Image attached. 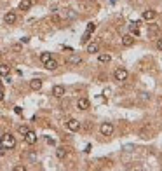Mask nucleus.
I'll return each instance as SVG.
<instances>
[{"instance_id": "nucleus-1", "label": "nucleus", "mask_w": 162, "mask_h": 171, "mask_svg": "<svg viewBox=\"0 0 162 171\" xmlns=\"http://www.w3.org/2000/svg\"><path fill=\"white\" fill-rule=\"evenodd\" d=\"M0 143H2V147L5 148H14L16 147V138H14V135H11V133H5V135H2V138H0Z\"/></svg>"}, {"instance_id": "nucleus-22", "label": "nucleus", "mask_w": 162, "mask_h": 171, "mask_svg": "<svg viewBox=\"0 0 162 171\" xmlns=\"http://www.w3.org/2000/svg\"><path fill=\"white\" fill-rule=\"evenodd\" d=\"M94 30H96V25H94V23H89L87 28H85V33H92Z\"/></svg>"}, {"instance_id": "nucleus-18", "label": "nucleus", "mask_w": 162, "mask_h": 171, "mask_svg": "<svg viewBox=\"0 0 162 171\" xmlns=\"http://www.w3.org/2000/svg\"><path fill=\"white\" fill-rule=\"evenodd\" d=\"M110 59H112V56H110V54H105V53H101V54L98 56V61L101 63V65H105V63H110Z\"/></svg>"}, {"instance_id": "nucleus-8", "label": "nucleus", "mask_w": 162, "mask_h": 171, "mask_svg": "<svg viewBox=\"0 0 162 171\" xmlns=\"http://www.w3.org/2000/svg\"><path fill=\"white\" fill-rule=\"evenodd\" d=\"M155 16H157V12H155L153 9H147V11H143V14H141L143 21H152V19H155Z\"/></svg>"}, {"instance_id": "nucleus-14", "label": "nucleus", "mask_w": 162, "mask_h": 171, "mask_svg": "<svg viewBox=\"0 0 162 171\" xmlns=\"http://www.w3.org/2000/svg\"><path fill=\"white\" fill-rule=\"evenodd\" d=\"M99 51V44L98 42H92V44H89L87 42V53L89 54H94V53H98Z\"/></svg>"}, {"instance_id": "nucleus-5", "label": "nucleus", "mask_w": 162, "mask_h": 171, "mask_svg": "<svg viewBox=\"0 0 162 171\" xmlns=\"http://www.w3.org/2000/svg\"><path fill=\"white\" fill-rule=\"evenodd\" d=\"M16 19H17L16 12H12V11H11V12H7V14L4 16V23H5V25H14V23H16Z\"/></svg>"}, {"instance_id": "nucleus-3", "label": "nucleus", "mask_w": 162, "mask_h": 171, "mask_svg": "<svg viewBox=\"0 0 162 171\" xmlns=\"http://www.w3.org/2000/svg\"><path fill=\"white\" fill-rule=\"evenodd\" d=\"M127 70L126 68H117V70H115L113 72V77H115V80H119V82H122V80H126L127 79Z\"/></svg>"}, {"instance_id": "nucleus-10", "label": "nucleus", "mask_w": 162, "mask_h": 171, "mask_svg": "<svg viewBox=\"0 0 162 171\" xmlns=\"http://www.w3.org/2000/svg\"><path fill=\"white\" fill-rule=\"evenodd\" d=\"M52 96H56V98H63L65 96V88L63 86H54L52 88Z\"/></svg>"}, {"instance_id": "nucleus-19", "label": "nucleus", "mask_w": 162, "mask_h": 171, "mask_svg": "<svg viewBox=\"0 0 162 171\" xmlns=\"http://www.w3.org/2000/svg\"><path fill=\"white\" fill-rule=\"evenodd\" d=\"M9 72H11V67L9 65H5V63H4V65H0V75H2V77H7Z\"/></svg>"}, {"instance_id": "nucleus-15", "label": "nucleus", "mask_w": 162, "mask_h": 171, "mask_svg": "<svg viewBox=\"0 0 162 171\" xmlns=\"http://www.w3.org/2000/svg\"><path fill=\"white\" fill-rule=\"evenodd\" d=\"M68 63H70V65H80V63H82V58H80L79 54H72L70 58H68Z\"/></svg>"}, {"instance_id": "nucleus-23", "label": "nucleus", "mask_w": 162, "mask_h": 171, "mask_svg": "<svg viewBox=\"0 0 162 171\" xmlns=\"http://www.w3.org/2000/svg\"><path fill=\"white\" fill-rule=\"evenodd\" d=\"M17 131H19V135H25V133L28 131V126H19V127H17Z\"/></svg>"}, {"instance_id": "nucleus-25", "label": "nucleus", "mask_w": 162, "mask_h": 171, "mask_svg": "<svg viewBox=\"0 0 162 171\" xmlns=\"http://www.w3.org/2000/svg\"><path fill=\"white\" fill-rule=\"evenodd\" d=\"M155 47H157L159 51H162V38H157V42H155Z\"/></svg>"}, {"instance_id": "nucleus-9", "label": "nucleus", "mask_w": 162, "mask_h": 171, "mask_svg": "<svg viewBox=\"0 0 162 171\" xmlns=\"http://www.w3.org/2000/svg\"><path fill=\"white\" fill-rule=\"evenodd\" d=\"M129 32H131V35L138 37L140 35V23H138V21H132V23L129 25Z\"/></svg>"}, {"instance_id": "nucleus-4", "label": "nucleus", "mask_w": 162, "mask_h": 171, "mask_svg": "<svg viewBox=\"0 0 162 171\" xmlns=\"http://www.w3.org/2000/svg\"><path fill=\"white\" fill-rule=\"evenodd\" d=\"M23 136H25V141L28 143V145H33V143H37V133L35 131H32V129H28L25 135H23Z\"/></svg>"}, {"instance_id": "nucleus-29", "label": "nucleus", "mask_w": 162, "mask_h": 171, "mask_svg": "<svg viewBox=\"0 0 162 171\" xmlns=\"http://www.w3.org/2000/svg\"><path fill=\"white\" fill-rule=\"evenodd\" d=\"M4 100V89H0V101Z\"/></svg>"}, {"instance_id": "nucleus-28", "label": "nucleus", "mask_w": 162, "mask_h": 171, "mask_svg": "<svg viewBox=\"0 0 162 171\" xmlns=\"http://www.w3.org/2000/svg\"><path fill=\"white\" fill-rule=\"evenodd\" d=\"M4 154H5V148H4V147H2V148H0V157H2V156H4Z\"/></svg>"}, {"instance_id": "nucleus-27", "label": "nucleus", "mask_w": 162, "mask_h": 171, "mask_svg": "<svg viewBox=\"0 0 162 171\" xmlns=\"http://www.w3.org/2000/svg\"><path fill=\"white\" fill-rule=\"evenodd\" d=\"M26 168L25 166H14V171H25Z\"/></svg>"}, {"instance_id": "nucleus-13", "label": "nucleus", "mask_w": 162, "mask_h": 171, "mask_svg": "<svg viewBox=\"0 0 162 171\" xmlns=\"http://www.w3.org/2000/svg\"><path fill=\"white\" fill-rule=\"evenodd\" d=\"M44 67L47 68V70H56V68H58V61L51 58V59H47V61L44 63Z\"/></svg>"}, {"instance_id": "nucleus-26", "label": "nucleus", "mask_w": 162, "mask_h": 171, "mask_svg": "<svg viewBox=\"0 0 162 171\" xmlns=\"http://www.w3.org/2000/svg\"><path fill=\"white\" fill-rule=\"evenodd\" d=\"M14 112H16L17 115H21V114H23V110H21V106H14Z\"/></svg>"}, {"instance_id": "nucleus-11", "label": "nucleus", "mask_w": 162, "mask_h": 171, "mask_svg": "<svg viewBox=\"0 0 162 171\" xmlns=\"http://www.w3.org/2000/svg\"><path fill=\"white\" fill-rule=\"evenodd\" d=\"M134 44V37L129 33V35H124L122 37V46H126V47H131Z\"/></svg>"}, {"instance_id": "nucleus-21", "label": "nucleus", "mask_w": 162, "mask_h": 171, "mask_svg": "<svg viewBox=\"0 0 162 171\" xmlns=\"http://www.w3.org/2000/svg\"><path fill=\"white\" fill-rule=\"evenodd\" d=\"M51 58H52V56H51V53H42V54H40V61H42V63H45V61L51 59Z\"/></svg>"}, {"instance_id": "nucleus-16", "label": "nucleus", "mask_w": 162, "mask_h": 171, "mask_svg": "<svg viewBox=\"0 0 162 171\" xmlns=\"http://www.w3.org/2000/svg\"><path fill=\"white\" fill-rule=\"evenodd\" d=\"M32 7V0H21L19 2V11H28Z\"/></svg>"}, {"instance_id": "nucleus-6", "label": "nucleus", "mask_w": 162, "mask_h": 171, "mask_svg": "<svg viewBox=\"0 0 162 171\" xmlns=\"http://www.w3.org/2000/svg\"><path fill=\"white\" fill-rule=\"evenodd\" d=\"M89 106H91V101L87 98H79V101H77V108L79 110H87Z\"/></svg>"}, {"instance_id": "nucleus-17", "label": "nucleus", "mask_w": 162, "mask_h": 171, "mask_svg": "<svg viewBox=\"0 0 162 171\" xmlns=\"http://www.w3.org/2000/svg\"><path fill=\"white\" fill-rule=\"evenodd\" d=\"M159 30H160L159 25H148V35H150V37H155V35L159 33Z\"/></svg>"}, {"instance_id": "nucleus-2", "label": "nucleus", "mask_w": 162, "mask_h": 171, "mask_svg": "<svg viewBox=\"0 0 162 171\" xmlns=\"http://www.w3.org/2000/svg\"><path fill=\"white\" fill-rule=\"evenodd\" d=\"M99 131H101L103 136H112V135H113V124H110V122H103L101 127H99Z\"/></svg>"}, {"instance_id": "nucleus-7", "label": "nucleus", "mask_w": 162, "mask_h": 171, "mask_svg": "<svg viewBox=\"0 0 162 171\" xmlns=\"http://www.w3.org/2000/svg\"><path fill=\"white\" fill-rule=\"evenodd\" d=\"M66 127H68L70 131H79V129H80V122H79L77 119H70V121L66 122Z\"/></svg>"}, {"instance_id": "nucleus-24", "label": "nucleus", "mask_w": 162, "mask_h": 171, "mask_svg": "<svg viewBox=\"0 0 162 171\" xmlns=\"http://www.w3.org/2000/svg\"><path fill=\"white\" fill-rule=\"evenodd\" d=\"M89 40H91V33H84V37H82V44H87Z\"/></svg>"}, {"instance_id": "nucleus-12", "label": "nucleus", "mask_w": 162, "mask_h": 171, "mask_svg": "<svg viewBox=\"0 0 162 171\" xmlns=\"http://www.w3.org/2000/svg\"><path fill=\"white\" fill-rule=\"evenodd\" d=\"M30 88H32V91H40V89H42V80H40V79L30 80Z\"/></svg>"}, {"instance_id": "nucleus-30", "label": "nucleus", "mask_w": 162, "mask_h": 171, "mask_svg": "<svg viewBox=\"0 0 162 171\" xmlns=\"http://www.w3.org/2000/svg\"><path fill=\"white\" fill-rule=\"evenodd\" d=\"M0 89H2V84H0Z\"/></svg>"}, {"instance_id": "nucleus-20", "label": "nucleus", "mask_w": 162, "mask_h": 171, "mask_svg": "<svg viewBox=\"0 0 162 171\" xmlns=\"http://www.w3.org/2000/svg\"><path fill=\"white\" fill-rule=\"evenodd\" d=\"M66 154H68V152H66V148H65V147H59L58 150H56L58 159H65V157H66Z\"/></svg>"}]
</instances>
